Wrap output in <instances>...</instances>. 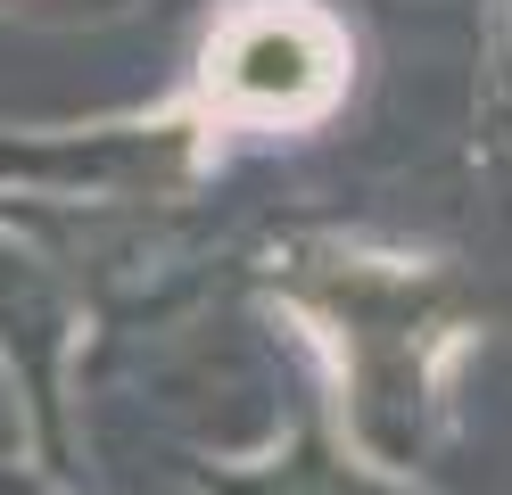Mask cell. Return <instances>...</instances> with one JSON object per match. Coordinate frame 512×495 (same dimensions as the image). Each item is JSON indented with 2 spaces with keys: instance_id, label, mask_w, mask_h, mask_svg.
<instances>
[{
  "instance_id": "6da1fadb",
  "label": "cell",
  "mask_w": 512,
  "mask_h": 495,
  "mask_svg": "<svg viewBox=\"0 0 512 495\" xmlns=\"http://www.w3.org/2000/svg\"><path fill=\"white\" fill-rule=\"evenodd\" d=\"M240 83L248 91H298L306 83V50L290 33H265V42H256V66H240Z\"/></svg>"
}]
</instances>
